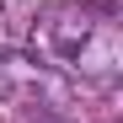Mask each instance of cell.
Wrapping results in <instances>:
<instances>
[{
	"label": "cell",
	"instance_id": "1",
	"mask_svg": "<svg viewBox=\"0 0 123 123\" xmlns=\"http://www.w3.org/2000/svg\"><path fill=\"white\" fill-rule=\"evenodd\" d=\"M32 54L59 75L112 91L123 80V16L112 0H54L32 16Z\"/></svg>",
	"mask_w": 123,
	"mask_h": 123
},
{
	"label": "cell",
	"instance_id": "2",
	"mask_svg": "<svg viewBox=\"0 0 123 123\" xmlns=\"http://www.w3.org/2000/svg\"><path fill=\"white\" fill-rule=\"evenodd\" d=\"M0 102L43 123L70 118V91L54 80L43 59H22V54H0Z\"/></svg>",
	"mask_w": 123,
	"mask_h": 123
}]
</instances>
